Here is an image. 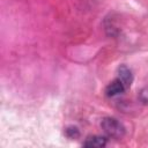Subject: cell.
<instances>
[{
	"label": "cell",
	"instance_id": "obj_1",
	"mask_svg": "<svg viewBox=\"0 0 148 148\" xmlns=\"http://www.w3.org/2000/svg\"><path fill=\"white\" fill-rule=\"evenodd\" d=\"M101 127L109 138H113L118 140L125 135V127L116 118H111V117L104 118L101 123Z\"/></svg>",
	"mask_w": 148,
	"mask_h": 148
},
{
	"label": "cell",
	"instance_id": "obj_5",
	"mask_svg": "<svg viewBox=\"0 0 148 148\" xmlns=\"http://www.w3.org/2000/svg\"><path fill=\"white\" fill-rule=\"evenodd\" d=\"M65 134L69 139H77L80 136V132H79L77 127H75V126H68L65 130Z\"/></svg>",
	"mask_w": 148,
	"mask_h": 148
},
{
	"label": "cell",
	"instance_id": "obj_3",
	"mask_svg": "<svg viewBox=\"0 0 148 148\" xmlns=\"http://www.w3.org/2000/svg\"><path fill=\"white\" fill-rule=\"evenodd\" d=\"M125 90H126V88L124 87V84L121 83V81L117 77L116 80H113L112 82L109 83V86L105 89V92H106V96L113 97V96H117V95L124 92Z\"/></svg>",
	"mask_w": 148,
	"mask_h": 148
},
{
	"label": "cell",
	"instance_id": "obj_6",
	"mask_svg": "<svg viewBox=\"0 0 148 148\" xmlns=\"http://www.w3.org/2000/svg\"><path fill=\"white\" fill-rule=\"evenodd\" d=\"M140 99L143 103H148V87L147 88H143L140 91Z\"/></svg>",
	"mask_w": 148,
	"mask_h": 148
},
{
	"label": "cell",
	"instance_id": "obj_4",
	"mask_svg": "<svg viewBox=\"0 0 148 148\" xmlns=\"http://www.w3.org/2000/svg\"><path fill=\"white\" fill-rule=\"evenodd\" d=\"M108 142V139L105 136H99V135H92L88 136L86 141L83 142L84 147H90V148H102L105 147Z\"/></svg>",
	"mask_w": 148,
	"mask_h": 148
},
{
	"label": "cell",
	"instance_id": "obj_2",
	"mask_svg": "<svg viewBox=\"0 0 148 148\" xmlns=\"http://www.w3.org/2000/svg\"><path fill=\"white\" fill-rule=\"evenodd\" d=\"M118 79L121 81V83L124 84V87L126 89H128L133 82V74H132V71L125 66V65H121L119 66L118 68Z\"/></svg>",
	"mask_w": 148,
	"mask_h": 148
}]
</instances>
